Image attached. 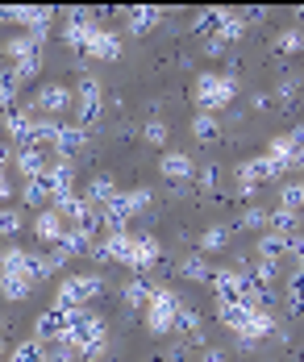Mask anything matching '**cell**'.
Instances as JSON below:
<instances>
[{
	"mask_svg": "<svg viewBox=\"0 0 304 362\" xmlns=\"http://www.w3.org/2000/svg\"><path fill=\"white\" fill-rule=\"evenodd\" d=\"M175 333H200V313H196V308H180V317H175Z\"/></svg>",
	"mask_w": 304,
	"mask_h": 362,
	"instance_id": "obj_35",
	"label": "cell"
},
{
	"mask_svg": "<svg viewBox=\"0 0 304 362\" xmlns=\"http://www.w3.org/2000/svg\"><path fill=\"white\" fill-rule=\"evenodd\" d=\"M267 105H271V96H263V92H255V96H250V109H267Z\"/></svg>",
	"mask_w": 304,
	"mask_h": 362,
	"instance_id": "obj_40",
	"label": "cell"
},
{
	"mask_svg": "<svg viewBox=\"0 0 304 362\" xmlns=\"http://www.w3.org/2000/svg\"><path fill=\"white\" fill-rule=\"evenodd\" d=\"M292 229H296V213H292V209H279V213H271V233H279V238H292Z\"/></svg>",
	"mask_w": 304,
	"mask_h": 362,
	"instance_id": "obj_29",
	"label": "cell"
},
{
	"mask_svg": "<svg viewBox=\"0 0 304 362\" xmlns=\"http://www.w3.org/2000/svg\"><path fill=\"white\" fill-rule=\"evenodd\" d=\"M154 279H146V275H138V279H129V284H125V304H129V308H146V304H151L154 300Z\"/></svg>",
	"mask_w": 304,
	"mask_h": 362,
	"instance_id": "obj_19",
	"label": "cell"
},
{
	"mask_svg": "<svg viewBox=\"0 0 304 362\" xmlns=\"http://www.w3.org/2000/svg\"><path fill=\"white\" fill-rule=\"evenodd\" d=\"M275 96H279V100H296V79H292V75L279 79V83H275Z\"/></svg>",
	"mask_w": 304,
	"mask_h": 362,
	"instance_id": "obj_37",
	"label": "cell"
},
{
	"mask_svg": "<svg viewBox=\"0 0 304 362\" xmlns=\"http://www.w3.org/2000/svg\"><path fill=\"white\" fill-rule=\"evenodd\" d=\"M96 30H100V25H96V17H92L88 8H71V13H67V25H63V37H67L76 50H83V42L96 34Z\"/></svg>",
	"mask_w": 304,
	"mask_h": 362,
	"instance_id": "obj_9",
	"label": "cell"
},
{
	"mask_svg": "<svg viewBox=\"0 0 304 362\" xmlns=\"http://www.w3.org/2000/svg\"><path fill=\"white\" fill-rule=\"evenodd\" d=\"M0 354H4V341H0Z\"/></svg>",
	"mask_w": 304,
	"mask_h": 362,
	"instance_id": "obj_43",
	"label": "cell"
},
{
	"mask_svg": "<svg viewBox=\"0 0 304 362\" xmlns=\"http://www.w3.org/2000/svg\"><path fill=\"white\" fill-rule=\"evenodd\" d=\"M21 229H25V221H21L17 209H4V213H0V238H17Z\"/></svg>",
	"mask_w": 304,
	"mask_h": 362,
	"instance_id": "obj_30",
	"label": "cell"
},
{
	"mask_svg": "<svg viewBox=\"0 0 304 362\" xmlns=\"http://www.w3.org/2000/svg\"><path fill=\"white\" fill-rule=\"evenodd\" d=\"M158 254H163V246L154 242L151 233H138V238H134V250H129V262H125V267H134V271H146V267H154V262H158Z\"/></svg>",
	"mask_w": 304,
	"mask_h": 362,
	"instance_id": "obj_14",
	"label": "cell"
},
{
	"mask_svg": "<svg viewBox=\"0 0 304 362\" xmlns=\"http://www.w3.org/2000/svg\"><path fill=\"white\" fill-rule=\"evenodd\" d=\"M300 192H304V180H300Z\"/></svg>",
	"mask_w": 304,
	"mask_h": 362,
	"instance_id": "obj_44",
	"label": "cell"
},
{
	"mask_svg": "<svg viewBox=\"0 0 304 362\" xmlns=\"http://www.w3.org/2000/svg\"><path fill=\"white\" fill-rule=\"evenodd\" d=\"M34 233H38L46 246H59V242H63V233H67V221L59 217L54 209H42L38 221H34Z\"/></svg>",
	"mask_w": 304,
	"mask_h": 362,
	"instance_id": "obj_15",
	"label": "cell"
},
{
	"mask_svg": "<svg viewBox=\"0 0 304 362\" xmlns=\"http://www.w3.org/2000/svg\"><path fill=\"white\" fill-rule=\"evenodd\" d=\"M267 225H271V217H267L263 209H246L238 217V229H267Z\"/></svg>",
	"mask_w": 304,
	"mask_h": 362,
	"instance_id": "obj_34",
	"label": "cell"
},
{
	"mask_svg": "<svg viewBox=\"0 0 304 362\" xmlns=\"http://www.w3.org/2000/svg\"><path fill=\"white\" fill-rule=\"evenodd\" d=\"M158 175H163V180H171L175 187H180L184 180H192V175H196V163L188 158V150H167V154L158 158Z\"/></svg>",
	"mask_w": 304,
	"mask_h": 362,
	"instance_id": "obj_7",
	"label": "cell"
},
{
	"mask_svg": "<svg viewBox=\"0 0 304 362\" xmlns=\"http://www.w3.org/2000/svg\"><path fill=\"white\" fill-rule=\"evenodd\" d=\"M30 291H34V275H21V271H0V296H4L8 304H21Z\"/></svg>",
	"mask_w": 304,
	"mask_h": 362,
	"instance_id": "obj_13",
	"label": "cell"
},
{
	"mask_svg": "<svg viewBox=\"0 0 304 362\" xmlns=\"http://www.w3.org/2000/svg\"><path fill=\"white\" fill-rule=\"evenodd\" d=\"M180 296L175 291H167V288H158L154 291V300L146 304V325H151V333H171L175 329V317H180Z\"/></svg>",
	"mask_w": 304,
	"mask_h": 362,
	"instance_id": "obj_4",
	"label": "cell"
},
{
	"mask_svg": "<svg viewBox=\"0 0 304 362\" xmlns=\"http://www.w3.org/2000/svg\"><path fill=\"white\" fill-rule=\"evenodd\" d=\"M180 275L192 279V284H209V279H213V267L204 262V254H188V258L180 262Z\"/></svg>",
	"mask_w": 304,
	"mask_h": 362,
	"instance_id": "obj_21",
	"label": "cell"
},
{
	"mask_svg": "<svg viewBox=\"0 0 304 362\" xmlns=\"http://www.w3.org/2000/svg\"><path fill=\"white\" fill-rule=\"evenodd\" d=\"M105 109V92H100V79L96 75H79L76 79V121L79 125H88V121H96Z\"/></svg>",
	"mask_w": 304,
	"mask_h": 362,
	"instance_id": "obj_5",
	"label": "cell"
},
{
	"mask_svg": "<svg viewBox=\"0 0 304 362\" xmlns=\"http://www.w3.org/2000/svg\"><path fill=\"white\" fill-rule=\"evenodd\" d=\"M34 121H38V117H34L30 105H25V109H8V112H4V129H8V138H13L17 146H30Z\"/></svg>",
	"mask_w": 304,
	"mask_h": 362,
	"instance_id": "obj_11",
	"label": "cell"
},
{
	"mask_svg": "<svg viewBox=\"0 0 304 362\" xmlns=\"http://www.w3.org/2000/svg\"><path fill=\"white\" fill-rule=\"evenodd\" d=\"M229 246V229L226 225H209L204 233H200V254H221Z\"/></svg>",
	"mask_w": 304,
	"mask_h": 362,
	"instance_id": "obj_25",
	"label": "cell"
},
{
	"mask_svg": "<svg viewBox=\"0 0 304 362\" xmlns=\"http://www.w3.org/2000/svg\"><path fill=\"white\" fill-rule=\"evenodd\" d=\"M192 138L200 146H213L221 138V117H213V112H196L192 117Z\"/></svg>",
	"mask_w": 304,
	"mask_h": 362,
	"instance_id": "obj_18",
	"label": "cell"
},
{
	"mask_svg": "<svg viewBox=\"0 0 304 362\" xmlns=\"http://www.w3.org/2000/svg\"><path fill=\"white\" fill-rule=\"evenodd\" d=\"M8 196H13V183H8V175H4V180H0V200H8Z\"/></svg>",
	"mask_w": 304,
	"mask_h": 362,
	"instance_id": "obj_41",
	"label": "cell"
},
{
	"mask_svg": "<svg viewBox=\"0 0 304 362\" xmlns=\"http://www.w3.org/2000/svg\"><path fill=\"white\" fill-rule=\"evenodd\" d=\"M196 183H200V187H217V183H221V167H213V163L200 167V171H196Z\"/></svg>",
	"mask_w": 304,
	"mask_h": 362,
	"instance_id": "obj_36",
	"label": "cell"
},
{
	"mask_svg": "<svg viewBox=\"0 0 304 362\" xmlns=\"http://www.w3.org/2000/svg\"><path fill=\"white\" fill-rule=\"evenodd\" d=\"M283 304H288V313H304V271H292V275H288Z\"/></svg>",
	"mask_w": 304,
	"mask_h": 362,
	"instance_id": "obj_24",
	"label": "cell"
},
{
	"mask_svg": "<svg viewBox=\"0 0 304 362\" xmlns=\"http://www.w3.org/2000/svg\"><path fill=\"white\" fill-rule=\"evenodd\" d=\"M79 354L59 337V341H42V362H76Z\"/></svg>",
	"mask_w": 304,
	"mask_h": 362,
	"instance_id": "obj_27",
	"label": "cell"
},
{
	"mask_svg": "<svg viewBox=\"0 0 304 362\" xmlns=\"http://www.w3.org/2000/svg\"><path fill=\"white\" fill-rule=\"evenodd\" d=\"M142 138H146L151 146H167V125H163L158 117H151V121L142 125Z\"/></svg>",
	"mask_w": 304,
	"mask_h": 362,
	"instance_id": "obj_33",
	"label": "cell"
},
{
	"mask_svg": "<svg viewBox=\"0 0 304 362\" xmlns=\"http://www.w3.org/2000/svg\"><path fill=\"white\" fill-rule=\"evenodd\" d=\"M275 175H283V167H279L275 158H267V154H259V158H246V163L238 167V180H242V187H259V180H275Z\"/></svg>",
	"mask_w": 304,
	"mask_h": 362,
	"instance_id": "obj_8",
	"label": "cell"
},
{
	"mask_svg": "<svg viewBox=\"0 0 304 362\" xmlns=\"http://www.w3.org/2000/svg\"><path fill=\"white\" fill-rule=\"evenodd\" d=\"M255 254H259V262H283V258H288V238H279V233H263L259 246H255Z\"/></svg>",
	"mask_w": 304,
	"mask_h": 362,
	"instance_id": "obj_20",
	"label": "cell"
},
{
	"mask_svg": "<svg viewBox=\"0 0 304 362\" xmlns=\"http://www.w3.org/2000/svg\"><path fill=\"white\" fill-rule=\"evenodd\" d=\"M8 362H42V341H21V346H13Z\"/></svg>",
	"mask_w": 304,
	"mask_h": 362,
	"instance_id": "obj_31",
	"label": "cell"
},
{
	"mask_svg": "<svg viewBox=\"0 0 304 362\" xmlns=\"http://www.w3.org/2000/svg\"><path fill=\"white\" fill-rule=\"evenodd\" d=\"M0 213H4V209H0Z\"/></svg>",
	"mask_w": 304,
	"mask_h": 362,
	"instance_id": "obj_45",
	"label": "cell"
},
{
	"mask_svg": "<svg viewBox=\"0 0 304 362\" xmlns=\"http://www.w3.org/2000/svg\"><path fill=\"white\" fill-rule=\"evenodd\" d=\"M71 288H76L79 304H83V308H88V300H92V296H100V291H105V279H100V275H71Z\"/></svg>",
	"mask_w": 304,
	"mask_h": 362,
	"instance_id": "obj_26",
	"label": "cell"
},
{
	"mask_svg": "<svg viewBox=\"0 0 304 362\" xmlns=\"http://www.w3.org/2000/svg\"><path fill=\"white\" fill-rule=\"evenodd\" d=\"M8 163H13V150H8V146H0V180H4V171H8Z\"/></svg>",
	"mask_w": 304,
	"mask_h": 362,
	"instance_id": "obj_39",
	"label": "cell"
},
{
	"mask_svg": "<svg viewBox=\"0 0 304 362\" xmlns=\"http://www.w3.org/2000/svg\"><path fill=\"white\" fill-rule=\"evenodd\" d=\"M279 209H304V192H300V180H288L279 187Z\"/></svg>",
	"mask_w": 304,
	"mask_h": 362,
	"instance_id": "obj_28",
	"label": "cell"
},
{
	"mask_svg": "<svg viewBox=\"0 0 304 362\" xmlns=\"http://www.w3.org/2000/svg\"><path fill=\"white\" fill-rule=\"evenodd\" d=\"M21 200H25L30 209H50V183H46V175H42V180H25Z\"/></svg>",
	"mask_w": 304,
	"mask_h": 362,
	"instance_id": "obj_23",
	"label": "cell"
},
{
	"mask_svg": "<svg viewBox=\"0 0 304 362\" xmlns=\"http://www.w3.org/2000/svg\"><path fill=\"white\" fill-rule=\"evenodd\" d=\"M0 254H4V250H0Z\"/></svg>",
	"mask_w": 304,
	"mask_h": 362,
	"instance_id": "obj_46",
	"label": "cell"
},
{
	"mask_svg": "<svg viewBox=\"0 0 304 362\" xmlns=\"http://www.w3.org/2000/svg\"><path fill=\"white\" fill-rule=\"evenodd\" d=\"M158 17H163V13H158V8H146V4H142V8H129V17H125V21H129V34H151L154 25H158Z\"/></svg>",
	"mask_w": 304,
	"mask_h": 362,
	"instance_id": "obj_22",
	"label": "cell"
},
{
	"mask_svg": "<svg viewBox=\"0 0 304 362\" xmlns=\"http://www.w3.org/2000/svg\"><path fill=\"white\" fill-rule=\"evenodd\" d=\"M233 333H238V346L242 350H255V341H263V337H271L275 333V317L271 313H263V308H242V321L233 325Z\"/></svg>",
	"mask_w": 304,
	"mask_h": 362,
	"instance_id": "obj_3",
	"label": "cell"
},
{
	"mask_svg": "<svg viewBox=\"0 0 304 362\" xmlns=\"http://www.w3.org/2000/svg\"><path fill=\"white\" fill-rule=\"evenodd\" d=\"M300 42H304L300 30H283V34L275 37V50H279V54H296V50H300Z\"/></svg>",
	"mask_w": 304,
	"mask_h": 362,
	"instance_id": "obj_32",
	"label": "cell"
},
{
	"mask_svg": "<svg viewBox=\"0 0 304 362\" xmlns=\"http://www.w3.org/2000/svg\"><path fill=\"white\" fill-rule=\"evenodd\" d=\"M233 92H238V83H233V75H217V71H204L196 75V109L200 112H213V117H221L229 100H233Z\"/></svg>",
	"mask_w": 304,
	"mask_h": 362,
	"instance_id": "obj_1",
	"label": "cell"
},
{
	"mask_svg": "<svg viewBox=\"0 0 304 362\" xmlns=\"http://www.w3.org/2000/svg\"><path fill=\"white\" fill-rule=\"evenodd\" d=\"M83 200H88L92 209H109V204L117 200V183H113V175H96V180L88 183Z\"/></svg>",
	"mask_w": 304,
	"mask_h": 362,
	"instance_id": "obj_17",
	"label": "cell"
},
{
	"mask_svg": "<svg viewBox=\"0 0 304 362\" xmlns=\"http://www.w3.org/2000/svg\"><path fill=\"white\" fill-rule=\"evenodd\" d=\"M63 341L83 358L88 346L105 341V321H100V313H92V308H76V313H67V337H63Z\"/></svg>",
	"mask_w": 304,
	"mask_h": 362,
	"instance_id": "obj_2",
	"label": "cell"
},
{
	"mask_svg": "<svg viewBox=\"0 0 304 362\" xmlns=\"http://www.w3.org/2000/svg\"><path fill=\"white\" fill-rule=\"evenodd\" d=\"M83 50H88V59H105V63H113V59H121V37L109 34V30H96V34L83 42Z\"/></svg>",
	"mask_w": 304,
	"mask_h": 362,
	"instance_id": "obj_12",
	"label": "cell"
},
{
	"mask_svg": "<svg viewBox=\"0 0 304 362\" xmlns=\"http://www.w3.org/2000/svg\"><path fill=\"white\" fill-rule=\"evenodd\" d=\"M76 105V92L71 88H63V83H46L38 88V96H34V117H50V121H59V112H71Z\"/></svg>",
	"mask_w": 304,
	"mask_h": 362,
	"instance_id": "obj_6",
	"label": "cell"
},
{
	"mask_svg": "<svg viewBox=\"0 0 304 362\" xmlns=\"http://www.w3.org/2000/svg\"><path fill=\"white\" fill-rule=\"evenodd\" d=\"M88 146V134H83V125H63L59 121V138H54V154L59 158H71Z\"/></svg>",
	"mask_w": 304,
	"mask_h": 362,
	"instance_id": "obj_16",
	"label": "cell"
},
{
	"mask_svg": "<svg viewBox=\"0 0 304 362\" xmlns=\"http://www.w3.org/2000/svg\"><path fill=\"white\" fill-rule=\"evenodd\" d=\"M59 337H67V313L50 304L46 313H38V321H34V341H59Z\"/></svg>",
	"mask_w": 304,
	"mask_h": 362,
	"instance_id": "obj_10",
	"label": "cell"
},
{
	"mask_svg": "<svg viewBox=\"0 0 304 362\" xmlns=\"http://www.w3.org/2000/svg\"><path fill=\"white\" fill-rule=\"evenodd\" d=\"M204 362H226V354L221 350H204Z\"/></svg>",
	"mask_w": 304,
	"mask_h": 362,
	"instance_id": "obj_42",
	"label": "cell"
},
{
	"mask_svg": "<svg viewBox=\"0 0 304 362\" xmlns=\"http://www.w3.org/2000/svg\"><path fill=\"white\" fill-rule=\"evenodd\" d=\"M288 171H304V146L292 154V158H288Z\"/></svg>",
	"mask_w": 304,
	"mask_h": 362,
	"instance_id": "obj_38",
	"label": "cell"
}]
</instances>
